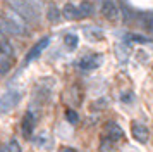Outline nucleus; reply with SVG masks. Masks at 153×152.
<instances>
[{"label":"nucleus","mask_w":153,"mask_h":152,"mask_svg":"<svg viewBox=\"0 0 153 152\" xmlns=\"http://www.w3.org/2000/svg\"><path fill=\"white\" fill-rule=\"evenodd\" d=\"M0 31L5 36H24L29 33L26 21L14 11H9L4 16H0Z\"/></svg>","instance_id":"f257e3e1"},{"label":"nucleus","mask_w":153,"mask_h":152,"mask_svg":"<svg viewBox=\"0 0 153 152\" xmlns=\"http://www.w3.org/2000/svg\"><path fill=\"white\" fill-rule=\"evenodd\" d=\"M5 4L10 7V11L19 14L26 23L35 24L36 21H38V12L31 7V4H29L28 0H5Z\"/></svg>","instance_id":"f03ea898"},{"label":"nucleus","mask_w":153,"mask_h":152,"mask_svg":"<svg viewBox=\"0 0 153 152\" xmlns=\"http://www.w3.org/2000/svg\"><path fill=\"white\" fill-rule=\"evenodd\" d=\"M19 100H21V92H17V90H10L7 93H4L0 97V114L9 112L12 107L19 104Z\"/></svg>","instance_id":"7ed1b4c3"},{"label":"nucleus","mask_w":153,"mask_h":152,"mask_svg":"<svg viewBox=\"0 0 153 152\" xmlns=\"http://www.w3.org/2000/svg\"><path fill=\"white\" fill-rule=\"evenodd\" d=\"M102 62H103V57L100 54H91V55L83 57L81 61L77 62V66H79V69H83V71H91V69L100 68Z\"/></svg>","instance_id":"20e7f679"},{"label":"nucleus","mask_w":153,"mask_h":152,"mask_svg":"<svg viewBox=\"0 0 153 152\" xmlns=\"http://www.w3.org/2000/svg\"><path fill=\"white\" fill-rule=\"evenodd\" d=\"M131 133H132V138L136 140V142H139V144H146L148 142V138H150V131H148V128H146L145 124L141 123H132L131 126Z\"/></svg>","instance_id":"39448f33"},{"label":"nucleus","mask_w":153,"mask_h":152,"mask_svg":"<svg viewBox=\"0 0 153 152\" xmlns=\"http://www.w3.org/2000/svg\"><path fill=\"white\" fill-rule=\"evenodd\" d=\"M48 43H50V36H45V38H42V40L38 41L35 47L31 48L28 54H26V57H24V64H28V62L35 61L36 57H38V55L42 54L43 50H45V48L48 47Z\"/></svg>","instance_id":"423d86ee"},{"label":"nucleus","mask_w":153,"mask_h":152,"mask_svg":"<svg viewBox=\"0 0 153 152\" xmlns=\"http://www.w3.org/2000/svg\"><path fill=\"white\" fill-rule=\"evenodd\" d=\"M105 133L108 135V138H110L112 142H117V140H120V138H124V130L115 123L107 124V126H105Z\"/></svg>","instance_id":"0eeeda50"},{"label":"nucleus","mask_w":153,"mask_h":152,"mask_svg":"<svg viewBox=\"0 0 153 152\" xmlns=\"http://www.w3.org/2000/svg\"><path fill=\"white\" fill-rule=\"evenodd\" d=\"M0 52H2V54H5L7 57H14V54H16L12 43L9 41V38L2 33V31H0Z\"/></svg>","instance_id":"6e6552de"},{"label":"nucleus","mask_w":153,"mask_h":152,"mask_svg":"<svg viewBox=\"0 0 153 152\" xmlns=\"http://www.w3.org/2000/svg\"><path fill=\"white\" fill-rule=\"evenodd\" d=\"M84 36L90 41H98L103 38V31H102V28H98V26H86L84 28Z\"/></svg>","instance_id":"1a4fd4ad"},{"label":"nucleus","mask_w":153,"mask_h":152,"mask_svg":"<svg viewBox=\"0 0 153 152\" xmlns=\"http://www.w3.org/2000/svg\"><path fill=\"white\" fill-rule=\"evenodd\" d=\"M62 14H64V17L69 19V21L79 19V17H81V14H79V7L74 5V4H65L64 9H62Z\"/></svg>","instance_id":"9d476101"},{"label":"nucleus","mask_w":153,"mask_h":152,"mask_svg":"<svg viewBox=\"0 0 153 152\" xmlns=\"http://www.w3.org/2000/svg\"><path fill=\"white\" fill-rule=\"evenodd\" d=\"M33 128H35V116H33V112H26V116L22 119V131H24V135H31L33 133Z\"/></svg>","instance_id":"9b49d317"},{"label":"nucleus","mask_w":153,"mask_h":152,"mask_svg":"<svg viewBox=\"0 0 153 152\" xmlns=\"http://www.w3.org/2000/svg\"><path fill=\"white\" fill-rule=\"evenodd\" d=\"M77 7H79L81 17H90V16H93V12H95V5H93L91 2H88V0H83Z\"/></svg>","instance_id":"f8f14e48"},{"label":"nucleus","mask_w":153,"mask_h":152,"mask_svg":"<svg viewBox=\"0 0 153 152\" xmlns=\"http://www.w3.org/2000/svg\"><path fill=\"white\" fill-rule=\"evenodd\" d=\"M47 19H48L50 23H57V21L60 19V11H59V7H57L55 4H50V5L47 7Z\"/></svg>","instance_id":"ddd939ff"},{"label":"nucleus","mask_w":153,"mask_h":152,"mask_svg":"<svg viewBox=\"0 0 153 152\" xmlns=\"http://www.w3.org/2000/svg\"><path fill=\"white\" fill-rule=\"evenodd\" d=\"M139 17L143 21V24L146 26V29L153 35V12H145V14H141Z\"/></svg>","instance_id":"4468645a"},{"label":"nucleus","mask_w":153,"mask_h":152,"mask_svg":"<svg viewBox=\"0 0 153 152\" xmlns=\"http://www.w3.org/2000/svg\"><path fill=\"white\" fill-rule=\"evenodd\" d=\"M77 41H79V38H77L76 35H72V33L64 36V43H65V47L69 48V50H74V48L77 47Z\"/></svg>","instance_id":"2eb2a0df"},{"label":"nucleus","mask_w":153,"mask_h":152,"mask_svg":"<svg viewBox=\"0 0 153 152\" xmlns=\"http://www.w3.org/2000/svg\"><path fill=\"white\" fill-rule=\"evenodd\" d=\"M9 69H10V61H9V57L0 52V74L9 73Z\"/></svg>","instance_id":"dca6fc26"},{"label":"nucleus","mask_w":153,"mask_h":152,"mask_svg":"<svg viewBox=\"0 0 153 152\" xmlns=\"http://www.w3.org/2000/svg\"><path fill=\"white\" fill-rule=\"evenodd\" d=\"M100 152H115L114 142H112L110 138H105V140H102V144H100Z\"/></svg>","instance_id":"f3484780"},{"label":"nucleus","mask_w":153,"mask_h":152,"mask_svg":"<svg viewBox=\"0 0 153 152\" xmlns=\"http://www.w3.org/2000/svg\"><path fill=\"white\" fill-rule=\"evenodd\" d=\"M65 119H67V121H69L71 124H76L77 121H79V116H77V112H76V111L67 109V111H65Z\"/></svg>","instance_id":"a211bd4d"},{"label":"nucleus","mask_w":153,"mask_h":152,"mask_svg":"<svg viewBox=\"0 0 153 152\" xmlns=\"http://www.w3.org/2000/svg\"><path fill=\"white\" fill-rule=\"evenodd\" d=\"M9 152H21V147L17 144V140H10L9 142Z\"/></svg>","instance_id":"6ab92c4d"},{"label":"nucleus","mask_w":153,"mask_h":152,"mask_svg":"<svg viewBox=\"0 0 153 152\" xmlns=\"http://www.w3.org/2000/svg\"><path fill=\"white\" fill-rule=\"evenodd\" d=\"M131 40L132 41H138V43H146V38H143V36H139V35H131Z\"/></svg>","instance_id":"aec40b11"},{"label":"nucleus","mask_w":153,"mask_h":152,"mask_svg":"<svg viewBox=\"0 0 153 152\" xmlns=\"http://www.w3.org/2000/svg\"><path fill=\"white\" fill-rule=\"evenodd\" d=\"M64 152H76V150H74V149H65Z\"/></svg>","instance_id":"412c9836"}]
</instances>
